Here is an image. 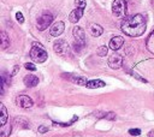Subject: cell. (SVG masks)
<instances>
[{"mask_svg": "<svg viewBox=\"0 0 154 137\" xmlns=\"http://www.w3.org/2000/svg\"><path fill=\"white\" fill-rule=\"evenodd\" d=\"M122 31L130 36V37H137L144 34L146 28H147V23H146V18L143 15L137 13L134 16H130L128 18H125L120 25Z\"/></svg>", "mask_w": 154, "mask_h": 137, "instance_id": "cell-1", "label": "cell"}, {"mask_svg": "<svg viewBox=\"0 0 154 137\" xmlns=\"http://www.w3.org/2000/svg\"><path fill=\"white\" fill-rule=\"evenodd\" d=\"M30 58L35 63L42 64V63H45L47 60L48 54H47L46 49L43 48V46L41 43H34L33 45V48L30 51Z\"/></svg>", "mask_w": 154, "mask_h": 137, "instance_id": "cell-2", "label": "cell"}, {"mask_svg": "<svg viewBox=\"0 0 154 137\" xmlns=\"http://www.w3.org/2000/svg\"><path fill=\"white\" fill-rule=\"evenodd\" d=\"M73 37H75V51L81 52L86 47V33L81 27H75L73 28Z\"/></svg>", "mask_w": 154, "mask_h": 137, "instance_id": "cell-3", "label": "cell"}, {"mask_svg": "<svg viewBox=\"0 0 154 137\" xmlns=\"http://www.w3.org/2000/svg\"><path fill=\"white\" fill-rule=\"evenodd\" d=\"M112 13L116 18H124L128 13L125 0H114L112 3Z\"/></svg>", "mask_w": 154, "mask_h": 137, "instance_id": "cell-4", "label": "cell"}, {"mask_svg": "<svg viewBox=\"0 0 154 137\" xmlns=\"http://www.w3.org/2000/svg\"><path fill=\"white\" fill-rule=\"evenodd\" d=\"M52 22H53V16H52L49 12H45V13H42V15L37 18L36 27H37V29H39L40 31H43V30H46V29L51 25Z\"/></svg>", "mask_w": 154, "mask_h": 137, "instance_id": "cell-5", "label": "cell"}, {"mask_svg": "<svg viewBox=\"0 0 154 137\" xmlns=\"http://www.w3.org/2000/svg\"><path fill=\"white\" fill-rule=\"evenodd\" d=\"M122 65H123V57L120 54L114 53L108 58V66L113 70H118V68L122 67Z\"/></svg>", "mask_w": 154, "mask_h": 137, "instance_id": "cell-6", "label": "cell"}, {"mask_svg": "<svg viewBox=\"0 0 154 137\" xmlns=\"http://www.w3.org/2000/svg\"><path fill=\"white\" fill-rule=\"evenodd\" d=\"M53 49L57 54L59 55H64L69 52V45L65 40H58L54 42V46H53Z\"/></svg>", "mask_w": 154, "mask_h": 137, "instance_id": "cell-7", "label": "cell"}, {"mask_svg": "<svg viewBox=\"0 0 154 137\" xmlns=\"http://www.w3.org/2000/svg\"><path fill=\"white\" fill-rule=\"evenodd\" d=\"M61 77L66 78L67 81L70 82H73L76 84H78V86H86L88 83L87 78L86 77H81V76H76V75H72V74H63Z\"/></svg>", "mask_w": 154, "mask_h": 137, "instance_id": "cell-8", "label": "cell"}, {"mask_svg": "<svg viewBox=\"0 0 154 137\" xmlns=\"http://www.w3.org/2000/svg\"><path fill=\"white\" fill-rule=\"evenodd\" d=\"M16 103H17L19 107H22V108H31L33 105H34V101H33V99H31L30 96H28V95H21V96L17 98Z\"/></svg>", "mask_w": 154, "mask_h": 137, "instance_id": "cell-9", "label": "cell"}, {"mask_svg": "<svg viewBox=\"0 0 154 137\" xmlns=\"http://www.w3.org/2000/svg\"><path fill=\"white\" fill-rule=\"evenodd\" d=\"M64 30H65V24H64V22H55L52 27H51V29H49V34L52 35V36H54V37H58V36H60L63 33H64Z\"/></svg>", "mask_w": 154, "mask_h": 137, "instance_id": "cell-10", "label": "cell"}, {"mask_svg": "<svg viewBox=\"0 0 154 137\" xmlns=\"http://www.w3.org/2000/svg\"><path fill=\"white\" fill-rule=\"evenodd\" d=\"M83 12H84V9H80V7H77L73 11H71V13L69 15V21L71 23H77L83 16Z\"/></svg>", "mask_w": 154, "mask_h": 137, "instance_id": "cell-11", "label": "cell"}, {"mask_svg": "<svg viewBox=\"0 0 154 137\" xmlns=\"http://www.w3.org/2000/svg\"><path fill=\"white\" fill-rule=\"evenodd\" d=\"M124 45V39L122 36H114L110 41V48L112 51H118Z\"/></svg>", "mask_w": 154, "mask_h": 137, "instance_id": "cell-12", "label": "cell"}, {"mask_svg": "<svg viewBox=\"0 0 154 137\" xmlns=\"http://www.w3.org/2000/svg\"><path fill=\"white\" fill-rule=\"evenodd\" d=\"M23 81H24V84L28 88H34L39 84V77H36L34 75H27Z\"/></svg>", "mask_w": 154, "mask_h": 137, "instance_id": "cell-13", "label": "cell"}, {"mask_svg": "<svg viewBox=\"0 0 154 137\" xmlns=\"http://www.w3.org/2000/svg\"><path fill=\"white\" fill-rule=\"evenodd\" d=\"M89 33H90V35H92V36L98 37V36L102 35L104 29H102V27H101V25H99V24H96V23H93V24H90V25H89Z\"/></svg>", "mask_w": 154, "mask_h": 137, "instance_id": "cell-14", "label": "cell"}, {"mask_svg": "<svg viewBox=\"0 0 154 137\" xmlns=\"http://www.w3.org/2000/svg\"><path fill=\"white\" fill-rule=\"evenodd\" d=\"M86 87L89 88V89H99V88L106 87V83L104 81H101V80H92V81H88Z\"/></svg>", "mask_w": 154, "mask_h": 137, "instance_id": "cell-15", "label": "cell"}, {"mask_svg": "<svg viewBox=\"0 0 154 137\" xmlns=\"http://www.w3.org/2000/svg\"><path fill=\"white\" fill-rule=\"evenodd\" d=\"M0 112H1V117H0V125L4 126L6 124V121H7V118H9L7 109H6L4 103H0Z\"/></svg>", "mask_w": 154, "mask_h": 137, "instance_id": "cell-16", "label": "cell"}, {"mask_svg": "<svg viewBox=\"0 0 154 137\" xmlns=\"http://www.w3.org/2000/svg\"><path fill=\"white\" fill-rule=\"evenodd\" d=\"M146 46H147V49H148L150 53L154 54V30H153V31L150 33V35L148 36Z\"/></svg>", "mask_w": 154, "mask_h": 137, "instance_id": "cell-17", "label": "cell"}, {"mask_svg": "<svg viewBox=\"0 0 154 137\" xmlns=\"http://www.w3.org/2000/svg\"><path fill=\"white\" fill-rule=\"evenodd\" d=\"M11 131H12V126L10 124L9 125L5 124L4 126H1V129H0V136H1V137H9Z\"/></svg>", "mask_w": 154, "mask_h": 137, "instance_id": "cell-18", "label": "cell"}, {"mask_svg": "<svg viewBox=\"0 0 154 137\" xmlns=\"http://www.w3.org/2000/svg\"><path fill=\"white\" fill-rule=\"evenodd\" d=\"M9 46H10V37L5 31H1V48L6 49Z\"/></svg>", "mask_w": 154, "mask_h": 137, "instance_id": "cell-19", "label": "cell"}, {"mask_svg": "<svg viewBox=\"0 0 154 137\" xmlns=\"http://www.w3.org/2000/svg\"><path fill=\"white\" fill-rule=\"evenodd\" d=\"M107 52H108V48H107L106 46H100V47L96 49V54H98L99 57H106Z\"/></svg>", "mask_w": 154, "mask_h": 137, "instance_id": "cell-20", "label": "cell"}, {"mask_svg": "<svg viewBox=\"0 0 154 137\" xmlns=\"http://www.w3.org/2000/svg\"><path fill=\"white\" fill-rule=\"evenodd\" d=\"M75 4L77 7H80V9H86V0H75Z\"/></svg>", "mask_w": 154, "mask_h": 137, "instance_id": "cell-21", "label": "cell"}, {"mask_svg": "<svg viewBox=\"0 0 154 137\" xmlns=\"http://www.w3.org/2000/svg\"><path fill=\"white\" fill-rule=\"evenodd\" d=\"M24 67L27 68V70H29V71H35L36 70V66L34 64H31V63H25Z\"/></svg>", "mask_w": 154, "mask_h": 137, "instance_id": "cell-22", "label": "cell"}, {"mask_svg": "<svg viewBox=\"0 0 154 137\" xmlns=\"http://www.w3.org/2000/svg\"><path fill=\"white\" fill-rule=\"evenodd\" d=\"M129 133L131 136H138V135H141V130L140 129H130L129 130Z\"/></svg>", "mask_w": 154, "mask_h": 137, "instance_id": "cell-23", "label": "cell"}, {"mask_svg": "<svg viewBox=\"0 0 154 137\" xmlns=\"http://www.w3.org/2000/svg\"><path fill=\"white\" fill-rule=\"evenodd\" d=\"M16 19H17L19 23H24V17H23L22 12H17V13H16Z\"/></svg>", "mask_w": 154, "mask_h": 137, "instance_id": "cell-24", "label": "cell"}, {"mask_svg": "<svg viewBox=\"0 0 154 137\" xmlns=\"http://www.w3.org/2000/svg\"><path fill=\"white\" fill-rule=\"evenodd\" d=\"M105 118L106 119H110V120H114L116 119V114L113 112H110V113H106L105 114Z\"/></svg>", "mask_w": 154, "mask_h": 137, "instance_id": "cell-25", "label": "cell"}, {"mask_svg": "<svg viewBox=\"0 0 154 137\" xmlns=\"http://www.w3.org/2000/svg\"><path fill=\"white\" fill-rule=\"evenodd\" d=\"M131 75H132L134 77H137V78H138V81H141V82H143V83H147V80H144L143 77H141V76H138L137 74H135V72H132Z\"/></svg>", "mask_w": 154, "mask_h": 137, "instance_id": "cell-26", "label": "cell"}, {"mask_svg": "<svg viewBox=\"0 0 154 137\" xmlns=\"http://www.w3.org/2000/svg\"><path fill=\"white\" fill-rule=\"evenodd\" d=\"M47 131H48V127H46V126H43V125L39 127V132H40V133H45V132H47Z\"/></svg>", "mask_w": 154, "mask_h": 137, "instance_id": "cell-27", "label": "cell"}, {"mask_svg": "<svg viewBox=\"0 0 154 137\" xmlns=\"http://www.w3.org/2000/svg\"><path fill=\"white\" fill-rule=\"evenodd\" d=\"M18 70H19V66H18V65H16V66H13V70H12V72H11V76H13V75H16V74L18 72Z\"/></svg>", "mask_w": 154, "mask_h": 137, "instance_id": "cell-28", "label": "cell"}, {"mask_svg": "<svg viewBox=\"0 0 154 137\" xmlns=\"http://www.w3.org/2000/svg\"><path fill=\"white\" fill-rule=\"evenodd\" d=\"M148 137H154V130L149 131V133H148Z\"/></svg>", "mask_w": 154, "mask_h": 137, "instance_id": "cell-29", "label": "cell"}]
</instances>
